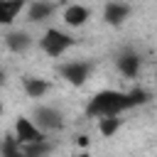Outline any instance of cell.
I'll list each match as a JSON object with an SVG mask.
<instances>
[{
  "mask_svg": "<svg viewBox=\"0 0 157 157\" xmlns=\"http://www.w3.org/2000/svg\"><path fill=\"white\" fill-rule=\"evenodd\" d=\"M147 101V93L145 91H132V93H120V91H101V93H96L93 98H91V103H88V115H101V118H105V115H118L120 110H128V108H132V105H140V103H145Z\"/></svg>",
  "mask_w": 157,
  "mask_h": 157,
  "instance_id": "cell-1",
  "label": "cell"
},
{
  "mask_svg": "<svg viewBox=\"0 0 157 157\" xmlns=\"http://www.w3.org/2000/svg\"><path fill=\"white\" fill-rule=\"evenodd\" d=\"M39 44H42V49H44L49 56H61V54L74 44V39H71L69 34L59 32V29H47Z\"/></svg>",
  "mask_w": 157,
  "mask_h": 157,
  "instance_id": "cell-2",
  "label": "cell"
},
{
  "mask_svg": "<svg viewBox=\"0 0 157 157\" xmlns=\"http://www.w3.org/2000/svg\"><path fill=\"white\" fill-rule=\"evenodd\" d=\"M15 137L20 140V145H34V142H44V132L29 120V118H17L15 123Z\"/></svg>",
  "mask_w": 157,
  "mask_h": 157,
  "instance_id": "cell-3",
  "label": "cell"
},
{
  "mask_svg": "<svg viewBox=\"0 0 157 157\" xmlns=\"http://www.w3.org/2000/svg\"><path fill=\"white\" fill-rule=\"evenodd\" d=\"M88 71H91V66H88L86 61H71V64H64V66H61V76H64L69 83H76V86L88 78Z\"/></svg>",
  "mask_w": 157,
  "mask_h": 157,
  "instance_id": "cell-4",
  "label": "cell"
},
{
  "mask_svg": "<svg viewBox=\"0 0 157 157\" xmlns=\"http://www.w3.org/2000/svg\"><path fill=\"white\" fill-rule=\"evenodd\" d=\"M22 7L25 0H0V25H10Z\"/></svg>",
  "mask_w": 157,
  "mask_h": 157,
  "instance_id": "cell-5",
  "label": "cell"
},
{
  "mask_svg": "<svg viewBox=\"0 0 157 157\" xmlns=\"http://www.w3.org/2000/svg\"><path fill=\"white\" fill-rule=\"evenodd\" d=\"M103 17H105V22H108V25H120V22L128 17V7H125L123 2H108V5H105Z\"/></svg>",
  "mask_w": 157,
  "mask_h": 157,
  "instance_id": "cell-6",
  "label": "cell"
},
{
  "mask_svg": "<svg viewBox=\"0 0 157 157\" xmlns=\"http://www.w3.org/2000/svg\"><path fill=\"white\" fill-rule=\"evenodd\" d=\"M86 20H88V10L81 7V5H71V7H66V12H64V22H66L69 27H81Z\"/></svg>",
  "mask_w": 157,
  "mask_h": 157,
  "instance_id": "cell-7",
  "label": "cell"
},
{
  "mask_svg": "<svg viewBox=\"0 0 157 157\" xmlns=\"http://www.w3.org/2000/svg\"><path fill=\"white\" fill-rule=\"evenodd\" d=\"M118 69H120L128 78H132V76H137V71H140V59H137L135 54H123V56L118 59Z\"/></svg>",
  "mask_w": 157,
  "mask_h": 157,
  "instance_id": "cell-8",
  "label": "cell"
},
{
  "mask_svg": "<svg viewBox=\"0 0 157 157\" xmlns=\"http://www.w3.org/2000/svg\"><path fill=\"white\" fill-rule=\"evenodd\" d=\"M37 120L42 128H61V115L52 108H37Z\"/></svg>",
  "mask_w": 157,
  "mask_h": 157,
  "instance_id": "cell-9",
  "label": "cell"
},
{
  "mask_svg": "<svg viewBox=\"0 0 157 157\" xmlns=\"http://www.w3.org/2000/svg\"><path fill=\"white\" fill-rule=\"evenodd\" d=\"M22 83H25V91H27L29 98H39V96H44L47 88H49L47 81H42V78H32V76H27Z\"/></svg>",
  "mask_w": 157,
  "mask_h": 157,
  "instance_id": "cell-10",
  "label": "cell"
},
{
  "mask_svg": "<svg viewBox=\"0 0 157 157\" xmlns=\"http://www.w3.org/2000/svg\"><path fill=\"white\" fill-rule=\"evenodd\" d=\"M0 152H2V157H25L20 140L12 137V135H5V140H2V145H0Z\"/></svg>",
  "mask_w": 157,
  "mask_h": 157,
  "instance_id": "cell-11",
  "label": "cell"
},
{
  "mask_svg": "<svg viewBox=\"0 0 157 157\" xmlns=\"http://www.w3.org/2000/svg\"><path fill=\"white\" fill-rule=\"evenodd\" d=\"M5 44H7L12 52H25V49L29 47V37H27L25 32H12V34L5 37Z\"/></svg>",
  "mask_w": 157,
  "mask_h": 157,
  "instance_id": "cell-12",
  "label": "cell"
},
{
  "mask_svg": "<svg viewBox=\"0 0 157 157\" xmlns=\"http://www.w3.org/2000/svg\"><path fill=\"white\" fill-rule=\"evenodd\" d=\"M118 128H120V120L115 115H105V118L98 120V130H101L103 137H110L113 132H118Z\"/></svg>",
  "mask_w": 157,
  "mask_h": 157,
  "instance_id": "cell-13",
  "label": "cell"
},
{
  "mask_svg": "<svg viewBox=\"0 0 157 157\" xmlns=\"http://www.w3.org/2000/svg\"><path fill=\"white\" fill-rule=\"evenodd\" d=\"M49 150H52L49 142H34V145H25V147H22L25 157H44Z\"/></svg>",
  "mask_w": 157,
  "mask_h": 157,
  "instance_id": "cell-14",
  "label": "cell"
},
{
  "mask_svg": "<svg viewBox=\"0 0 157 157\" xmlns=\"http://www.w3.org/2000/svg\"><path fill=\"white\" fill-rule=\"evenodd\" d=\"M52 15V5L49 2H34L32 7H29V20H44V17H49Z\"/></svg>",
  "mask_w": 157,
  "mask_h": 157,
  "instance_id": "cell-15",
  "label": "cell"
},
{
  "mask_svg": "<svg viewBox=\"0 0 157 157\" xmlns=\"http://www.w3.org/2000/svg\"><path fill=\"white\" fill-rule=\"evenodd\" d=\"M2 81H5V74H2V71H0V83H2Z\"/></svg>",
  "mask_w": 157,
  "mask_h": 157,
  "instance_id": "cell-16",
  "label": "cell"
},
{
  "mask_svg": "<svg viewBox=\"0 0 157 157\" xmlns=\"http://www.w3.org/2000/svg\"><path fill=\"white\" fill-rule=\"evenodd\" d=\"M76 157H88V155H76Z\"/></svg>",
  "mask_w": 157,
  "mask_h": 157,
  "instance_id": "cell-17",
  "label": "cell"
},
{
  "mask_svg": "<svg viewBox=\"0 0 157 157\" xmlns=\"http://www.w3.org/2000/svg\"><path fill=\"white\" fill-rule=\"evenodd\" d=\"M0 113H2V103H0Z\"/></svg>",
  "mask_w": 157,
  "mask_h": 157,
  "instance_id": "cell-18",
  "label": "cell"
},
{
  "mask_svg": "<svg viewBox=\"0 0 157 157\" xmlns=\"http://www.w3.org/2000/svg\"><path fill=\"white\" fill-rule=\"evenodd\" d=\"M56 2H66V0H56Z\"/></svg>",
  "mask_w": 157,
  "mask_h": 157,
  "instance_id": "cell-19",
  "label": "cell"
}]
</instances>
